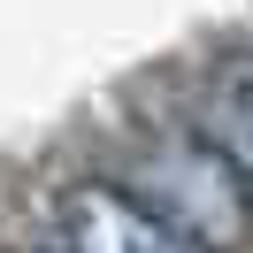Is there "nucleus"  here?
I'll use <instances>...</instances> for the list:
<instances>
[{"instance_id": "obj_2", "label": "nucleus", "mask_w": 253, "mask_h": 253, "mask_svg": "<svg viewBox=\"0 0 253 253\" xmlns=\"http://www.w3.org/2000/svg\"><path fill=\"white\" fill-rule=\"evenodd\" d=\"M54 253H200L146 215L123 184H62L54 200Z\"/></svg>"}, {"instance_id": "obj_3", "label": "nucleus", "mask_w": 253, "mask_h": 253, "mask_svg": "<svg viewBox=\"0 0 253 253\" xmlns=\"http://www.w3.org/2000/svg\"><path fill=\"white\" fill-rule=\"evenodd\" d=\"M200 130L222 146V161L238 169V184L253 192V54H222L200 100Z\"/></svg>"}, {"instance_id": "obj_1", "label": "nucleus", "mask_w": 253, "mask_h": 253, "mask_svg": "<svg viewBox=\"0 0 253 253\" xmlns=\"http://www.w3.org/2000/svg\"><path fill=\"white\" fill-rule=\"evenodd\" d=\"M108 184H123L146 215H161L200 253H238L253 238V192L238 184V169L200 123H146Z\"/></svg>"}]
</instances>
